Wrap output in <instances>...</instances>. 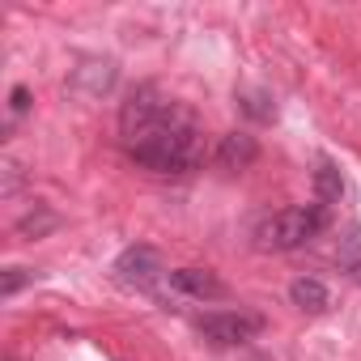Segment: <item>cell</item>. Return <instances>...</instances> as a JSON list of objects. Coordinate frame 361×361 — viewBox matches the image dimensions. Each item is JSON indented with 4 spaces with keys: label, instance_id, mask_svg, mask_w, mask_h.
I'll list each match as a JSON object with an SVG mask.
<instances>
[{
    "label": "cell",
    "instance_id": "obj_1",
    "mask_svg": "<svg viewBox=\"0 0 361 361\" xmlns=\"http://www.w3.org/2000/svg\"><path fill=\"white\" fill-rule=\"evenodd\" d=\"M119 132L132 161L153 174H192L209 157L196 115L157 85H136L128 94V102L119 106Z\"/></svg>",
    "mask_w": 361,
    "mask_h": 361
},
{
    "label": "cell",
    "instance_id": "obj_2",
    "mask_svg": "<svg viewBox=\"0 0 361 361\" xmlns=\"http://www.w3.org/2000/svg\"><path fill=\"white\" fill-rule=\"evenodd\" d=\"M327 213L314 209V204H298V209H281V213H268L259 226H255V247L259 251H298L306 247L319 230H323Z\"/></svg>",
    "mask_w": 361,
    "mask_h": 361
},
{
    "label": "cell",
    "instance_id": "obj_3",
    "mask_svg": "<svg viewBox=\"0 0 361 361\" xmlns=\"http://www.w3.org/2000/svg\"><path fill=\"white\" fill-rule=\"evenodd\" d=\"M111 276H115L123 289L153 293V289H157V281H161V276H170V272H166V264H161V255H157L153 247L136 243V247H128V251L111 264Z\"/></svg>",
    "mask_w": 361,
    "mask_h": 361
},
{
    "label": "cell",
    "instance_id": "obj_4",
    "mask_svg": "<svg viewBox=\"0 0 361 361\" xmlns=\"http://www.w3.org/2000/svg\"><path fill=\"white\" fill-rule=\"evenodd\" d=\"M264 331V314L255 310H213L200 319V336L217 348H230V344H247Z\"/></svg>",
    "mask_w": 361,
    "mask_h": 361
},
{
    "label": "cell",
    "instance_id": "obj_5",
    "mask_svg": "<svg viewBox=\"0 0 361 361\" xmlns=\"http://www.w3.org/2000/svg\"><path fill=\"white\" fill-rule=\"evenodd\" d=\"M170 285L183 293V298H196V302H217V298L230 293L226 281L217 272H209V268H174L170 272Z\"/></svg>",
    "mask_w": 361,
    "mask_h": 361
},
{
    "label": "cell",
    "instance_id": "obj_6",
    "mask_svg": "<svg viewBox=\"0 0 361 361\" xmlns=\"http://www.w3.org/2000/svg\"><path fill=\"white\" fill-rule=\"evenodd\" d=\"M259 157V145L247 136V132H230V136H221V145H217V166L221 170H247L251 161Z\"/></svg>",
    "mask_w": 361,
    "mask_h": 361
},
{
    "label": "cell",
    "instance_id": "obj_7",
    "mask_svg": "<svg viewBox=\"0 0 361 361\" xmlns=\"http://www.w3.org/2000/svg\"><path fill=\"white\" fill-rule=\"evenodd\" d=\"M336 264H340V272H344L348 281H357V285H361V221H353V226H344V230H340Z\"/></svg>",
    "mask_w": 361,
    "mask_h": 361
},
{
    "label": "cell",
    "instance_id": "obj_8",
    "mask_svg": "<svg viewBox=\"0 0 361 361\" xmlns=\"http://www.w3.org/2000/svg\"><path fill=\"white\" fill-rule=\"evenodd\" d=\"M289 298H293L298 310H310V314L327 310V289H323V281H314V276H298V281L289 285Z\"/></svg>",
    "mask_w": 361,
    "mask_h": 361
},
{
    "label": "cell",
    "instance_id": "obj_9",
    "mask_svg": "<svg viewBox=\"0 0 361 361\" xmlns=\"http://www.w3.org/2000/svg\"><path fill=\"white\" fill-rule=\"evenodd\" d=\"M314 192H319V200H323V204L344 196V178H340V170H336L327 157H323V161H319V170H314Z\"/></svg>",
    "mask_w": 361,
    "mask_h": 361
},
{
    "label": "cell",
    "instance_id": "obj_10",
    "mask_svg": "<svg viewBox=\"0 0 361 361\" xmlns=\"http://www.w3.org/2000/svg\"><path fill=\"white\" fill-rule=\"evenodd\" d=\"M238 102H243V111H247L251 119H272V115H276V106H272V98H268L264 90H251V94H243Z\"/></svg>",
    "mask_w": 361,
    "mask_h": 361
},
{
    "label": "cell",
    "instance_id": "obj_11",
    "mask_svg": "<svg viewBox=\"0 0 361 361\" xmlns=\"http://www.w3.org/2000/svg\"><path fill=\"white\" fill-rule=\"evenodd\" d=\"M26 281H30V272H26V268H9V272H5V281H0V298H13Z\"/></svg>",
    "mask_w": 361,
    "mask_h": 361
},
{
    "label": "cell",
    "instance_id": "obj_12",
    "mask_svg": "<svg viewBox=\"0 0 361 361\" xmlns=\"http://www.w3.org/2000/svg\"><path fill=\"white\" fill-rule=\"evenodd\" d=\"M51 226H56V217H51V213H39V217H26V221H22L18 230H22V234H35V238H39V234H43V230H51Z\"/></svg>",
    "mask_w": 361,
    "mask_h": 361
},
{
    "label": "cell",
    "instance_id": "obj_13",
    "mask_svg": "<svg viewBox=\"0 0 361 361\" xmlns=\"http://www.w3.org/2000/svg\"><path fill=\"white\" fill-rule=\"evenodd\" d=\"M9 106H13V115H26V111H30V90H26V85H13Z\"/></svg>",
    "mask_w": 361,
    "mask_h": 361
},
{
    "label": "cell",
    "instance_id": "obj_14",
    "mask_svg": "<svg viewBox=\"0 0 361 361\" xmlns=\"http://www.w3.org/2000/svg\"><path fill=\"white\" fill-rule=\"evenodd\" d=\"M18 183H22V178H18V166H13V161H5V196H13V192H18Z\"/></svg>",
    "mask_w": 361,
    "mask_h": 361
}]
</instances>
